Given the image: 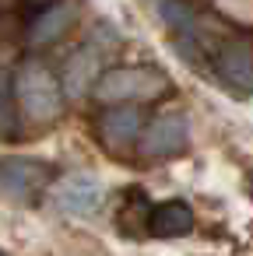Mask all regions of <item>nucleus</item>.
Listing matches in <instances>:
<instances>
[{
  "instance_id": "f257e3e1",
  "label": "nucleus",
  "mask_w": 253,
  "mask_h": 256,
  "mask_svg": "<svg viewBox=\"0 0 253 256\" xmlns=\"http://www.w3.org/2000/svg\"><path fill=\"white\" fill-rule=\"evenodd\" d=\"M165 88H169L165 74L151 67H116L95 81V95L102 102H141V98L162 95Z\"/></svg>"
},
{
  "instance_id": "f03ea898",
  "label": "nucleus",
  "mask_w": 253,
  "mask_h": 256,
  "mask_svg": "<svg viewBox=\"0 0 253 256\" xmlns=\"http://www.w3.org/2000/svg\"><path fill=\"white\" fill-rule=\"evenodd\" d=\"M15 95H18V106L32 120H53L64 109V92H60L57 78L39 64L22 67V74L15 78Z\"/></svg>"
},
{
  "instance_id": "7ed1b4c3",
  "label": "nucleus",
  "mask_w": 253,
  "mask_h": 256,
  "mask_svg": "<svg viewBox=\"0 0 253 256\" xmlns=\"http://www.w3.org/2000/svg\"><path fill=\"white\" fill-rule=\"evenodd\" d=\"M50 182V165L36 158H0V196L32 204Z\"/></svg>"
},
{
  "instance_id": "20e7f679",
  "label": "nucleus",
  "mask_w": 253,
  "mask_h": 256,
  "mask_svg": "<svg viewBox=\"0 0 253 256\" xmlns=\"http://www.w3.org/2000/svg\"><path fill=\"white\" fill-rule=\"evenodd\" d=\"M102 200H106L102 182H99L95 176H81V172L60 179L57 190H53V204H57L64 214H71V218H92V214L102 207Z\"/></svg>"
},
{
  "instance_id": "39448f33",
  "label": "nucleus",
  "mask_w": 253,
  "mask_h": 256,
  "mask_svg": "<svg viewBox=\"0 0 253 256\" xmlns=\"http://www.w3.org/2000/svg\"><path fill=\"white\" fill-rule=\"evenodd\" d=\"M186 140H190L186 120L176 116V112H169V116L151 120V126H148L144 137H141V151L151 154V158H172V154H179V151L186 148Z\"/></svg>"
},
{
  "instance_id": "423d86ee",
  "label": "nucleus",
  "mask_w": 253,
  "mask_h": 256,
  "mask_svg": "<svg viewBox=\"0 0 253 256\" xmlns=\"http://www.w3.org/2000/svg\"><path fill=\"white\" fill-rule=\"evenodd\" d=\"M214 67H218V78L228 88H235L242 95H253V46L249 42H228V46H221Z\"/></svg>"
},
{
  "instance_id": "0eeeda50",
  "label": "nucleus",
  "mask_w": 253,
  "mask_h": 256,
  "mask_svg": "<svg viewBox=\"0 0 253 256\" xmlns=\"http://www.w3.org/2000/svg\"><path fill=\"white\" fill-rule=\"evenodd\" d=\"M148 228H151L158 238H183V235L193 232V210H190L183 200L158 204V207L148 214Z\"/></svg>"
},
{
  "instance_id": "6e6552de",
  "label": "nucleus",
  "mask_w": 253,
  "mask_h": 256,
  "mask_svg": "<svg viewBox=\"0 0 253 256\" xmlns=\"http://www.w3.org/2000/svg\"><path fill=\"white\" fill-rule=\"evenodd\" d=\"M95 81H99V50H95V46H85V50H78V53L67 60L64 92H67V95H85Z\"/></svg>"
},
{
  "instance_id": "1a4fd4ad",
  "label": "nucleus",
  "mask_w": 253,
  "mask_h": 256,
  "mask_svg": "<svg viewBox=\"0 0 253 256\" xmlns=\"http://www.w3.org/2000/svg\"><path fill=\"white\" fill-rule=\"evenodd\" d=\"M74 18H78V8L74 4H50L39 18H36V25H32V42L36 46H46V42H57L71 25H74Z\"/></svg>"
},
{
  "instance_id": "9d476101",
  "label": "nucleus",
  "mask_w": 253,
  "mask_h": 256,
  "mask_svg": "<svg viewBox=\"0 0 253 256\" xmlns=\"http://www.w3.org/2000/svg\"><path fill=\"white\" fill-rule=\"evenodd\" d=\"M99 130H102V137L109 144H130L141 134V112L134 106H116V109H109L102 116Z\"/></svg>"
},
{
  "instance_id": "9b49d317",
  "label": "nucleus",
  "mask_w": 253,
  "mask_h": 256,
  "mask_svg": "<svg viewBox=\"0 0 253 256\" xmlns=\"http://www.w3.org/2000/svg\"><path fill=\"white\" fill-rule=\"evenodd\" d=\"M18 134V95L8 70H0V137Z\"/></svg>"
},
{
  "instance_id": "f8f14e48",
  "label": "nucleus",
  "mask_w": 253,
  "mask_h": 256,
  "mask_svg": "<svg viewBox=\"0 0 253 256\" xmlns=\"http://www.w3.org/2000/svg\"><path fill=\"white\" fill-rule=\"evenodd\" d=\"M246 193H249V196H253V172H249V176H246Z\"/></svg>"
},
{
  "instance_id": "ddd939ff",
  "label": "nucleus",
  "mask_w": 253,
  "mask_h": 256,
  "mask_svg": "<svg viewBox=\"0 0 253 256\" xmlns=\"http://www.w3.org/2000/svg\"><path fill=\"white\" fill-rule=\"evenodd\" d=\"M32 4H43V8H50V0H32Z\"/></svg>"
},
{
  "instance_id": "4468645a",
  "label": "nucleus",
  "mask_w": 253,
  "mask_h": 256,
  "mask_svg": "<svg viewBox=\"0 0 253 256\" xmlns=\"http://www.w3.org/2000/svg\"><path fill=\"white\" fill-rule=\"evenodd\" d=\"M0 256H4V252H0Z\"/></svg>"
}]
</instances>
